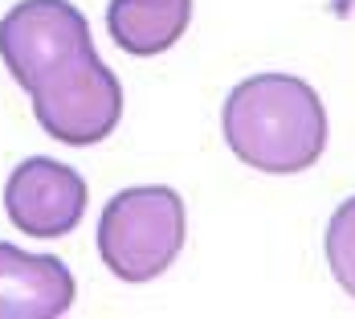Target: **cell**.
Wrapping results in <instances>:
<instances>
[{
	"mask_svg": "<svg viewBox=\"0 0 355 319\" xmlns=\"http://www.w3.org/2000/svg\"><path fill=\"white\" fill-rule=\"evenodd\" d=\"M229 152L270 177H294L327 152V106L319 90L294 74H253L220 106Z\"/></svg>",
	"mask_w": 355,
	"mask_h": 319,
	"instance_id": "6da1fadb",
	"label": "cell"
},
{
	"mask_svg": "<svg viewBox=\"0 0 355 319\" xmlns=\"http://www.w3.org/2000/svg\"><path fill=\"white\" fill-rule=\"evenodd\" d=\"M188 213L176 188L135 184L114 193L98 213V258L119 283L159 279L184 250Z\"/></svg>",
	"mask_w": 355,
	"mask_h": 319,
	"instance_id": "7a4b0ae2",
	"label": "cell"
},
{
	"mask_svg": "<svg viewBox=\"0 0 355 319\" xmlns=\"http://www.w3.org/2000/svg\"><path fill=\"white\" fill-rule=\"evenodd\" d=\"M29 99L41 131L70 147L103 143L123 119V82L98 54H86L66 70L41 78Z\"/></svg>",
	"mask_w": 355,
	"mask_h": 319,
	"instance_id": "3957f363",
	"label": "cell"
},
{
	"mask_svg": "<svg viewBox=\"0 0 355 319\" xmlns=\"http://www.w3.org/2000/svg\"><path fill=\"white\" fill-rule=\"evenodd\" d=\"M86 54H98L90 21L70 0H21L0 17V62L25 95Z\"/></svg>",
	"mask_w": 355,
	"mask_h": 319,
	"instance_id": "277c9868",
	"label": "cell"
},
{
	"mask_svg": "<svg viewBox=\"0 0 355 319\" xmlns=\"http://www.w3.org/2000/svg\"><path fill=\"white\" fill-rule=\"evenodd\" d=\"M86 180L73 172L70 164L33 156L12 168L4 184V213L8 221L29 234V238H66L86 213Z\"/></svg>",
	"mask_w": 355,
	"mask_h": 319,
	"instance_id": "5b68a950",
	"label": "cell"
},
{
	"mask_svg": "<svg viewBox=\"0 0 355 319\" xmlns=\"http://www.w3.org/2000/svg\"><path fill=\"white\" fill-rule=\"evenodd\" d=\"M73 307V275L53 254L0 242V319H58Z\"/></svg>",
	"mask_w": 355,
	"mask_h": 319,
	"instance_id": "8992f818",
	"label": "cell"
},
{
	"mask_svg": "<svg viewBox=\"0 0 355 319\" xmlns=\"http://www.w3.org/2000/svg\"><path fill=\"white\" fill-rule=\"evenodd\" d=\"M192 21V0H110L107 33L131 58H155L172 49Z\"/></svg>",
	"mask_w": 355,
	"mask_h": 319,
	"instance_id": "52a82bcc",
	"label": "cell"
},
{
	"mask_svg": "<svg viewBox=\"0 0 355 319\" xmlns=\"http://www.w3.org/2000/svg\"><path fill=\"white\" fill-rule=\"evenodd\" d=\"M322 250H327V266H331L335 283L355 299V197H347L339 209L331 213Z\"/></svg>",
	"mask_w": 355,
	"mask_h": 319,
	"instance_id": "ba28073f",
	"label": "cell"
}]
</instances>
